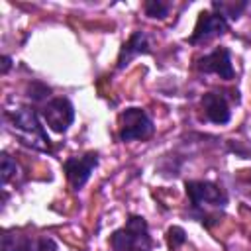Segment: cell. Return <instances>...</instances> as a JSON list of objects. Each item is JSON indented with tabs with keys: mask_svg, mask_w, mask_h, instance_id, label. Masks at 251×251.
<instances>
[{
	"mask_svg": "<svg viewBox=\"0 0 251 251\" xmlns=\"http://www.w3.org/2000/svg\"><path fill=\"white\" fill-rule=\"evenodd\" d=\"M194 69L204 75H218L224 80H231L235 76L233 65H231V55L227 47H216L214 51L206 53L204 57H198L194 63Z\"/></svg>",
	"mask_w": 251,
	"mask_h": 251,
	"instance_id": "obj_8",
	"label": "cell"
},
{
	"mask_svg": "<svg viewBox=\"0 0 251 251\" xmlns=\"http://www.w3.org/2000/svg\"><path fill=\"white\" fill-rule=\"evenodd\" d=\"M4 122L10 127V131L20 139V143L35 151L51 153V139L47 137V131L41 126L39 116L31 106H18L12 110L6 108Z\"/></svg>",
	"mask_w": 251,
	"mask_h": 251,
	"instance_id": "obj_2",
	"label": "cell"
},
{
	"mask_svg": "<svg viewBox=\"0 0 251 251\" xmlns=\"http://www.w3.org/2000/svg\"><path fill=\"white\" fill-rule=\"evenodd\" d=\"M96 165H98V153L96 151H86L84 155L69 157L63 163V169H65V175H67V180H69L71 188L80 190L86 184V180L90 178Z\"/></svg>",
	"mask_w": 251,
	"mask_h": 251,
	"instance_id": "obj_9",
	"label": "cell"
},
{
	"mask_svg": "<svg viewBox=\"0 0 251 251\" xmlns=\"http://www.w3.org/2000/svg\"><path fill=\"white\" fill-rule=\"evenodd\" d=\"M229 24L224 16H220L218 12H202L198 22H196V27H194V33L188 37V43L190 45H204L220 35H224L227 31Z\"/></svg>",
	"mask_w": 251,
	"mask_h": 251,
	"instance_id": "obj_10",
	"label": "cell"
},
{
	"mask_svg": "<svg viewBox=\"0 0 251 251\" xmlns=\"http://www.w3.org/2000/svg\"><path fill=\"white\" fill-rule=\"evenodd\" d=\"M143 10L149 18H167L169 16V10H171V4L169 2H161V0H149L143 4Z\"/></svg>",
	"mask_w": 251,
	"mask_h": 251,
	"instance_id": "obj_13",
	"label": "cell"
},
{
	"mask_svg": "<svg viewBox=\"0 0 251 251\" xmlns=\"http://www.w3.org/2000/svg\"><path fill=\"white\" fill-rule=\"evenodd\" d=\"M247 6H249L247 2H218V0L212 2L214 12H218V14L224 16L226 20H237V18L241 16V12H243Z\"/></svg>",
	"mask_w": 251,
	"mask_h": 251,
	"instance_id": "obj_12",
	"label": "cell"
},
{
	"mask_svg": "<svg viewBox=\"0 0 251 251\" xmlns=\"http://www.w3.org/2000/svg\"><path fill=\"white\" fill-rule=\"evenodd\" d=\"M41 118L53 131L65 133L69 126L75 122V108L69 98H49L41 106Z\"/></svg>",
	"mask_w": 251,
	"mask_h": 251,
	"instance_id": "obj_7",
	"label": "cell"
},
{
	"mask_svg": "<svg viewBox=\"0 0 251 251\" xmlns=\"http://www.w3.org/2000/svg\"><path fill=\"white\" fill-rule=\"evenodd\" d=\"M2 251H57V243L47 235H29L20 229H6Z\"/></svg>",
	"mask_w": 251,
	"mask_h": 251,
	"instance_id": "obj_6",
	"label": "cell"
},
{
	"mask_svg": "<svg viewBox=\"0 0 251 251\" xmlns=\"http://www.w3.org/2000/svg\"><path fill=\"white\" fill-rule=\"evenodd\" d=\"M16 175H18V163L8 153H2V184L6 186L10 182V178Z\"/></svg>",
	"mask_w": 251,
	"mask_h": 251,
	"instance_id": "obj_14",
	"label": "cell"
},
{
	"mask_svg": "<svg viewBox=\"0 0 251 251\" xmlns=\"http://www.w3.org/2000/svg\"><path fill=\"white\" fill-rule=\"evenodd\" d=\"M110 245L114 251H151L153 239L145 218L129 216L126 224L110 235Z\"/></svg>",
	"mask_w": 251,
	"mask_h": 251,
	"instance_id": "obj_3",
	"label": "cell"
},
{
	"mask_svg": "<svg viewBox=\"0 0 251 251\" xmlns=\"http://www.w3.org/2000/svg\"><path fill=\"white\" fill-rule=\"evenodd\" d=\"M151 53V41H149V35L141 29L133 31L131 37L122 45L120 49V55H118V69H124L127 67L137 55H147Z\"/></svg>",
	"mask_w": 251,
	"mask_h": 251,
	"instance_id": "obj_11",
	"label": "cell"
},
{
	"mask_svg": "<svg viewBox=\"0 0 251 251\" xmlns=\"http://www.w3.org/2000/svg\"><path fill=\"white\" fill-rule=\"evenodd\" d=\"M184 186L190 204L188 216H192L206 227L214 226L227 206L226 190L212 180H186Z\"/></svg>",
	"mask_w": 251,
	"mask_h": 251,
	"instance_id": "obj_1",
	"label": "cell"
},
{
	"mask_svg": "<svg viewBox=\"0 0 251 251\" xmlns=\"http://www.w3.org/2000/svg\"><path fill=\"white\" fill-rule=\"evenodd\" d=\"M237 92L233 90H210L204 92L200 98V108L204 112V118L216 126H224L231 120V102L239 100L237 96H233Z\"/></svg>",
	"mask_w": 251,
	"mask_h": 251,
	"instance_id": "obj_5",
	"label": "cell"
},
{
	"mask_svg": "<svg viewBox=\"0 0 251 251\" xmlns=\"http://www.w3.org/2000/svg\"><path fill=\"white\" fill-rule=\"evenodd\" d=\"M10 69V57H4V67H2V73H6Z\"/></svg>",
	"mask_w": 251,
	"mask_h": 251,
	"instance_id": "obj_16",
	"label": "cell"
},
{
	"mask_svg": "<svg viewBox=\"0 0 251 251\" xmlns=\"http://www.w3.org/2000/svg\"><path fill=\"white\" fill-rule=\"evenodd\" d=\"M118 122H120L118 135L124 143L126 141H137V139H149L155 133L153 120L141 108H126L120 114Z\"/></svg>",
	"mask_w": 251,
	"mask_h": 251,
	"instance_id": "obj_4",
	"label": "cell"
},
{
	"mask_svg": "<svg viewBox=\"0 0 251 251\" xmlns=\"http://www.w3.org/2000/svg\"><path fill=\"white\" fill-rule=\"evenodd\" d=\"M184 241H186V233H184V229H182V227H178V226L169 227V231H167V243H169V247H171V249L180 247Z\"/></svg>",
	"mask_w": 251,
	"mask_h": 251,
	"instance_id": "obj_15",
	"label": "cell"
}]
</instances>
